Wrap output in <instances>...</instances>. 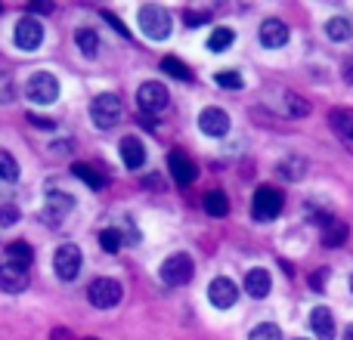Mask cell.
<instances>
[{
	"label": "cell",
	"mask_w": 353,
	"mask_h": 340,
	"mask_svg": "<svg viewBox=\"0 0 353 340\" xmlns=\"http://www.w3.org/2000/svg\"><path fill=\"white\" fill-rule=\"evenodd\" d=\"M25 288H28V269H19V266L3 263V266H0V291L22 294Z\"/></svg>",
	"instance_id": "12"
},
{
	"label": "cell",
	"mask_w": 353,
	"mask_h": 340,
	"mask_svg": "<svg viewBox=\"0 0 353 340\" xmlns=\"http://www.w3.org/2000/svg\"><path fill=\"white\" fill-rule=\"evenodd\" d=\"M329 124H332V130H335V134L347 142L350 152H353V115H350V111H332Z\"/></svg>",
	"instance_id": "21"
},
{
	"label": "cell",
	"mask_w": 353,
	"mask_h": 340,
	"mask_svg": "<svg viewBox=\"0 0 353 340\" xmlns=\"http://www.w3.org/2000/svg\"><path fill=\"white\" fill-rule=\"evenodd\" d=\"M0 180H6V182H16L19 180L16 158H12L10 152H0Z\"/></svg>",
	"instance_id": "31"
},
{
	"label": "cell",
	"mask_w": 353,
	"mask_h": 340,
	"mask_svg": "<svg viewBox=\"0 0 353 340\" xmlns=\"http://www.w3.org/2000/svg\"><path fill=\"white\" fill-rule=\"evenodd\" d=\"M279 176H285V180H292V182H298L301 176L307 173V164L301 158H285V161H279Z\"/></svg>",
	"instance_id": "26"
},
{
	"label": "cell",
	"mask_w": 353,
	"mask_h": 340,
	"mask_svg": "<svg viewBox=\"0 0 353 340\" xmlns=\"http://www.w3.org/2000/svg\"><path fill=\"white\" fill-rule=\"evenodd\" d=\"M161 68H165L168 74H174V78H180V81H189L192 74H189V68L183 65L180 59H174V56H168V59H161Z\"/></svg>",
	"instance_id": "33"
},
{
	"label": "cell",
	"mask_w": 353,
	"mask_h": 340,
	"mask_svg": "<svg viewBox=\"0 0 353 340\" xmlns=\"http://www.w3.org/2000/svg\"><path fill=\"white\" fill-rule=\"evenodd\" d=\"M199 127H201V134H208V136H223L226 130H230V115H226L223 109H205L199 115Z\"/></svg>",
	"instance_id": "11"
},
{
	"label": "cell",
	"mask_w": 353,
	"mask_h": 340,
	"mask_svg": "<svg viewBox=\"0 0 353 340\" xmlns=\"http://www.w3.org/2000/svg\"><path fill=\"white\" fill-rule=\"evenodd\" d=\"M28 121L34 124L37 130H53V127H56V121H50V118H37V115H28Z\"/></svg>",
	"instance_id": "35"
},
{
	"label": "cell",
	"mask_w": 353,
	"mask_h": 340,
	"mask_svg": "<svg viewBox=\"0 0 353 340\" xmlns=\"http://www.w3.org/2000/svg\"><path fill=\"white\" fill-rule=\"evenodd\" d=\"M282 103H285V111H288V115H294V118L310 115V103H307V99H301L298 93H285V96H282Z\"/></svg>",
	"instance_id": "27"
},
{
	"label": "cell",
	"mask_w": 353,
	"mask_h": 340,
	"mask_svg": "<svg viewBox=\"0 0 353 340\" xmlns=\"http://www.w3.org/2000/svg\"><path fill=\"white\" fill-rule=\"evenodd\" d=\"M208 300H211L217 310H230L232 304L239 300V288H236V281L232 279H214L211 285H208Z\"/></svg>",
	"instance_id": "10"
},
{
	"label": "cell",
	"mask_w": 353,
	"mask_h": 340,
	"mask_svg": "<svg viewBox=\"0 0 353 340\" xmlns=\"http://www.w3.org/2000/svg\"><path fill=\"white\" fill-rule=\"evenodd\" d=\"M192 273H195V263H192V257H189V254H171L165 263H161V269H159L161 281H165V285H171V288L186 285V281L192 279Z\"/></svg>",
	"instance_id": "4"
},
{
	"label": "cell",
	"mask_w": 353,
	"mask_h": 340,
	"mask_svg": "<svg viewBox=\"0 0 353 340\" xmlns=\"http://www.w3.org/2000/svg\"><path fill=\"white\" fill-rule=\"evenodd\" d=\"M168 167H171V176H174L176 186H189V182L195 180V173H199L195 164L183 152H171V155H168Z\"/></svg>",
	"instance_id": "13"
},
{
	"label": "cell",
	"mask_w": 353,
	"mask_h": 340,
	"mask_svg": "<svg viewBox=\"0 0 353 340\" xmlns=\"http://www.w3.org/2000/svg\"><path fill=\"white\" fill-rule=\"evenodd\" d=\"M310 328L319 340H332L335 337V316H332L329 306H316L310 312Z\"/></svg>",
	"instance_id": "17"
},
{
	"label": "cell",
	"mask_w": 353,
	"mask_h": 340,
	"mask_svg": "<svg viewBox=\"0 0 353 340\" xmlns=\"http://www.w3.org/2000/svg\"><path fill=\"white\" fill-rule=\"evenodd\" d=\"M251 213H254V220H263V223L276 220L282 213V192H276L273 186H261L254 192V201H251Z\"/></svg>",
	"instance_id": "7"
},
{
	"label": "cell",
	"mask_w": 353,
	"mask_h": 340,
	"mask_svg": "<svg viewBox=\"0 0 353 340\" xmlns=\"http://www.w3.org/2000/svg\"><path fill=\"white\" fill-rule=\"evenodd\" d=\"M325 34L332 37V41H350L353 37V25L347 22V19H329V22H325Z\"/></svg>",
	"instance_id": "23"
},
{
	"label": "cell",
	"mask_w": 353,
	"mask_h": 340,
	"mask_svg": "<svg viewBox=\"0 0 353 340\" xmlns=\"http://www.w3.org/2000/svg\"><path fill=\"white\" fill-rule=\"evenodd\" d=\"M270 288H273V279H270L267 269L257 266V269H248V273H245V291H248V297H254V300L267 297Z\"/></svg>",
	"instance_id": "15"
},
{
	"label": "cell",
	"mask_w": 353,
	"mask_h": 340,
	"mask_svg": "<svg viewBox=\"0 0 353 340\" xmlns=\"http://www.w3.org/2000/svg\"><path fill=\"white\" fill-rule=\"evenodd\" d=\"M87 297H90V304L97 310H112V306L121 304L124 291L115 279H93L90 288H87Z\"/></svg>",
	"instance_id": "5"
},
{
	"label": "cell",
	"mask_w": 353,
	"mask_h": 340,
	"mask_svg": "<svg viewBox=\"0 0 353 340\" xmlns=\"http://www.w3.org/2000/svg\"><path fill=\"white\" fill-rule=\"evenodd\" d=\"M298 340H304V337H298Z\"/></svg>",
	"instance_id": "44"
},
{
	"label": "cell",
	"mask_w": 353,
	"mask_h": 340,
	"mask_svg": "<svg viewBox=\"0 0 353 340\" xmlns=\"http://www.w3.org/2000/svg\"><path fill=\"white\" fill-rule=\"evenodd\" d=\"M72 207H74V198H68V195H62V192H50L47 207H43V217H47L53 226H59V220L65 217Z\"/></svg>",
	"instance_id": "18"
},
{
	"label": "cell",
	"mask_w": 353,
	"mask_h": 340,
	"mask_svg": "<svg viewBox=\"0 0 353 340\" xmlns=\"http://www.w3.org/2000/svg\"><path fill=\"white\" fill-rule=\"evenodd\" d=\"M344 81H347V84L353 87V59L344 62Z\"/></svg>",
	"instance_id": "39"
},
{
	"label": "cell",
	"mask_w": 353,
	"mask_h": 340,
	"mask_svg": "<svg viewBox=\"0 0 353 340\" xmlns=\"http://www.w3.org/2000/svg\"><path fill=\"white\" fill-rule=\"evenodd\" d=\"M325 273H329V269H316V275H313V281H310V285L316 288V291H319V288H323V281H325Z\"/></svg>",
	"instance_id": "38"
},
{
	"label": "cell",
	"mask_w": 353,
	"mask_h": 340,
	"mask_svg": "<svg viewBox=\"0 0 353 340\" xmlns=\"http://www.w3.org/2000/svg\"><path fill=\"white\" fill-rule=\"evenodd\" d=\"M137 103H140V109L146 111V115H159V111L168 109L171 96H168L165 84H159V81H146V84L137 90Z\"/></svg>",
	"instance_id": "8"
},
{
	"label": "cell",
	"mask_w": 353,
	"mask_h": 340,
	"mask_svg": "<svg viewBox=\"0 0 353 340\" xmlns=\"http://www.w3.org/2000/svg\"><path fill=\"white\" fill-rule=\"evenodd\" d=\"M81 263H84V257H81L78 244H59V248H56L53 269H56V275H59L62 281H74V279H78Z\"/></svg>",
	"instance_id": "6"
},
{
	"label": "cell",
	"mask_w": 353,
	"mask_h": 340,
	"mask_svg": "<svg viewBox=\"0 0 353 340\" xmlns=\"http://www.w3.org/2000/svg\"><path fill=\"white\" fill-rule=\"evenodd\" d=\"M19 223V211L12 204H3L0 207V226H16Z\"/></svg>",
	"instance_id": "34"
},
{
	"label": "cell",
	"mask_w": 353,
	"mask_h": 340,
	"mask_svg": "<svg viewBox=\"0 0 353 340\" xmlns=\"http://www.w3.org/2000/svg\"><path fill=\"white\" fill-rule=\"evenodd\" d=\"M12 41H16V47L22 50V53H34V50L41 47V41H43V25L37 22V19H31V16L19 19Z\"/></svg>",
	"instance_id": "9"
},
{
	"label": "cell",
	"mask_w": 353,
	"mask_h": 340,
	"mask_svg": "<svg viewBox=\"0 0 353 340\" xmlns=\"http://www.w3.org/2000/svg\"><path fill=\"white\" fill-rule=\"evenodd\" d=\"M137 19H140V31L149 37V41H165V37H171L174 19H171V12H168L165 6L149 3V6H143Z\"/></svg>",
	"instance_id": "1"
},
{
	"label": "cell",
	"mask_w": 353,
	"mask_h": 340,
	"mask_svg": "<svg viewBox=\"0 0 353 340\" xmlns=\"http://www.w3.org/2000/svg\"><path fill=\"white\" fill-rule=\"evenodd\" d=\"M103 16L112 22V28H115V31H121V34L128 37V28H124V25H121V19H115V16H112V12H103Z\"/></svg>",
	"instance_id": "37"
},
{
	"label": "cell",
	"mask_w": 353,
	"mask_h": 340,
	"mask_svg": "<svg viewBox=\"0 0 353 340\" xmlns=\"http://www.w3.org/2000/svg\"><path fill=\"white\" fill-rule=\"evenodd\" d=\"M31 10H34V12H50V10H53V3H31Z\"/></svg>",
	"instance_id": "40"
},
{
	"label": "cell",
	"mask_w": 353,
	"mask_h": 340,
	"mask_svg": "<svg viewBox=\"0 0 353 340\" xmlns=\"http://www.w3.org/2000/svg\"><path fill=\"white\" fill-rule=\"evenodd\" d=\"M325 229H323V244L325 248H341L344 242H347V223H341V220H325Z\"/></svg>",
	"instance_id": "20"
},
{
	"label": "cell",
	"mask_w": 353,
	"mask_h": 340,
	"mask_svg": "<svg viewBox=\"0 0 353 340\" xmlns=\"http://www.w3.org/2000/svg\"><path fill=\"white\" fill-rule=\"evenodd\" d=\"M350 291H353V275H350Z\"/></svg>",
	"instance_id": "42"
},
{
	"label": "cell",
	"mask_w": 353,
	"mask_h": 340,
	"mask_svg": "<svg viewBox=\"0 0 353 340\" xmlns=\"http://www.w3.org/2000/svg\"><path fill=\"white\" fill-rule=\"evenodd\" d=\"M74 41H78V50L87 56V59H97L99 53V34L93 28H81L78 34H74Z\"/></svg>",
	"instance_id": "22"
},
{
	"label": "cell",
	"mask_w": 353,
	"mask_h": 340,
	"mask_svg": "<svg viewBox=\"0 0 353 340\" xmlns=\"http://www.w3.org/2000/svg\"><path fill=\"white\" fill-rule=\"evenodd\" d=\"M248 340H282V331H279V325L263 322V325H257V328L251 331Z\"/></svg>",
	"instance_id": "32"
},
{
	"label": "cell",
	"mask_w": 353,
	"mask_h": 340,
	"mask_svg": "<svg viewBox=\"0 0 353 340\" xmlns=\"http://www.w3.org/2000/svg\"><path fill=\"white\" fill-rule=\"evenodd\" d=\"M205 211L211 213V217H226V213H230V198H226L223 192H208L205 195Z\"/></svg>",
	"instance_id": "24"
},
{
	"label": "cell",
	"mask_w": 353,
	"mask_h": 340,
	"mask_svg": "<svg viewBox=\"0 0 353 340\" xmlns=\"http://www.w3.org/2000/svg\"><path fill=\"white\" fill-rule=\"evenodd\" d=\"M121 115H124V105L115 93H99V96L90 103V118L99 130L115 127V124L121 121Z\"/></svg>",
	"instance_id": "2"
},
{
	"label": "cell",
	"mask_w": 353,
	"mask_h": 340,
	"mask_svg": "<svg viewBox=\"0 0 353 340\" xmlns=\"http://www.w3.org/2000/svg\"><path fill=\"white\" fill-rule=\"evenodd\" d=\"M25 96L31 99L34 105H50L59 99V81H56V74L50 72H34L28 78V84H25Z\"/></svg>",
	"instance_id": "3"
},
{
	"label": "cell",
	"mask_w": 353,
	"mask_h": 340,
	"mask_svg": "<svg viewBox=\"0 0 353 340\" xmlns=\"http://www.w3.org/2000/svg\"><path fill=\"white\" fill-rule=\"evenodd\" d=\"M214 81H217V87H223V90H242V74L232 72V68L217 72V74H214Z\"/></svg>",
	"instance_id": "29"
},
{
	"label": "cell",
	"mask_w": 353,
	"mask_h": 340,
	"mask_svg": "<svg viewBox=\"0 0 353 340\" xmlns=\"http://www.w3.org/2000/svg\"><path fill=\"white\" fill-rule=\"evenodd\" d=\"M261 43L270 47V50L285 47L288 43V25L279 22V19H267V22L261 25Z\"/></svg>",
	"instance_id": "14"
},
{
	"label": "cell",
	"mask_w": 353,
	"mask_h": 340,
	"mask_svg": "<svg viewBox=\"0 0 353 340\" xmlns=\"http://www.w3.org/2000/svg\"><path fill=\"white\" fill-rule=\"evenodd\" d=\"M344 340H353V325H350L347 331H344Z\"/></svg>",
	"instance_id": "41"
},
{
	"label": "cell",
	"mask_w": 353,
	"mask_h": 340,
	"mask_svg": "<svg viewBox=\"0 0 353 340\" xmlns=\"http://www.w3.org/2000/svg\"><path fill=\"white\" fill-rule=\"evenodd\" d=\"M99 244H103L109 254H118V251L124 248V235H121V229H103L99 232Z\"/></svg>",
	"instance_id": "28"
},
{
	"label": "cell",
	"mask_w": 353,
	"mask_h": 340,
	"mask_svg": "<svg viewBox=\"0 0 353 340\" xmlns=\"http://www.w3.org/2000/svg\"><path fill=\"white\" fill-rule=\"evenodd\" d=\"M72 173L78 176V180H84L90 189H103V176H99L93 167H87V164H74V167H72Z\"/></svg>",
	"instance_id": "30"
},
{
	"label": "cell",
	"mask_w": 353,
	"mask_h": 340,
	"mask_svg": "<svg viewBox=\"0 0 353 340\" xmlns=\"http://www.w3.org/2000/svg\"><path fill=\"white\" fill-rule=\"evenodd\" d=\"M236 41V34H232V28H214L211 37H208V50L211 53H223L230 43Z\"/></svg>",
	"instance_id": "25"
},
{
	"label": "cell",
	"mask_w": 353,
	"mask_h": 340,
	"mask_svg": "<svg viewBox=\"0 0 353 340\" xmlns=\"http://www.w3.org/2000/svg\"><path fill=\"white\" fill-rule=\"evenodd\" d=\"M121 161L128 164L130 170H140L143 164H146V146H143L137 136H124L121 140Z\"/></svg>",
	"instance_id": "16"
},
{
	"label": "cell",
	"mask_w": 353,
	"mask_h": 340,
	"mask_svg": "<svg viewBox=\"0 0 353 340\" xmlns=\"http://www.w3.org/2000/svg\"><path fill=\"white\" fill-rule=\"evenodd\" d=\"M186 22H189V25H192V28H195V25L208 22V12H186Z\"/></svg>",
	"instance_id": "36"
},
{
	"label": "cell",
	"mask_w": 353,
	"mask_h": 340,
	"mask_svg": "<svg viewBox=\"0 0 353 340\" xmlns=\"http://www.w3.org/2000/svg\"><path fill=\"white\" fill-rule=\"evenodd\" d=\"M6 263L10 266H19V269H28L31 263H34V251H31L28 242H12L10 248H6Z\"/></svg>",
	"instance_id": "19"
},
{
	"label": "cell",
	"mask_w": 353,
	"mask_h": 340,
	"mask_svg": "<svg viewBox=\"0 0 353 340\" xmlns=\"http://www.w3.org/2000/svg\"><path fill=\"white\" fill-rule=\"evenodd\" d=\"M87 340H93V337H87Z\"/></svg>",
	"instance_id": "43"
}]
</instances>
